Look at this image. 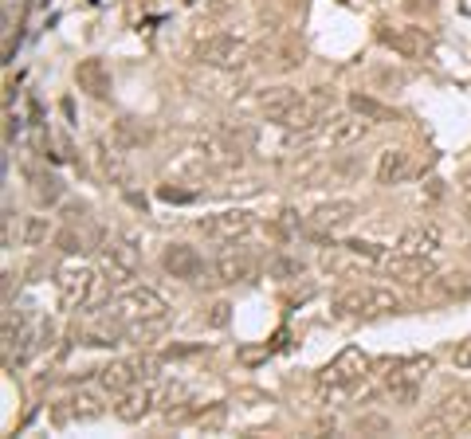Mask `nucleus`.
<instances>
[{"mask_svg": "<svg viewBox=\"0 0 471 439\" xmlns=\"http://www.w3.org/2000/svg\"><path fill=\"white\" fill-rule=\"evenodd\" d=\"M103 314H110L115 322L122 325H134V322H157V318H170V306H165V298L157 295L150 287H130L122 290L118 298H110Z\"/></svg>", "mask_w": 471, "mask_h": 439, "instance_id": "obj_1", "label": "nucleus"}, {"mask_svg": "<svg viewBox=\"0 0 471 439\" xmlns=\"http://www.w3.org/2000/svg\"><path fill=\"white\" fill-rule=\"evenodd\" d=\"M334 310L350 314V318H385V314L405 310V298L392 287H354V290H346V295H338Z\"/></svg>", "mask_w": 471, "mask_h": 439, "instance_id": "obj_2", "label": "nucleus"}, {"mask_svg": "<svg viewBox=\"0 0 471 439\" xmlns=\"http://www.w3.org/2000/svg\"><path fill=\"white\" fill-rule=\"evenodd\" d=\"M369 130V122L362 114H327L319 122V126H307V130H291V142H322V145H334V150H342V145H354L362 142Z\"/></svg>", "mask_w": 471, "mask_h": 439, "instance_id": "obj_3", "label": "nucleus"}, {"mask_svg": "<svg viewBox=\"0 0 471 439\" xmlns=\"http://www.w3.org/2000/svg\"><path fill=\"white\" fill-rule=\"evenodd\" d=\"M432 373V357H409V361H392L389 373H385V392L392 404L401 408H412L420 400V389H424V377Z\"/></svg>", "mask_w": 471, "mask_h": 439, "instance_id": "obj_4", "label": "nucleus"}, {"mask_svg": "<svg viewBox=\"0 0 471 439\" xmlns=\"http://www.w3.org/2000/svg\"><path fill=\"white\" fill-rule=\"evenodd\" d=\"M55 290H60L63 310H87L95 302L98 275L91 271V267H83V263L60 267V275H55Z\"/></svg>", "mask_w": 471, "mask_h": 439, "instance_id": "obj_5", "label": "nucleus"}, {"mask_svg": "<svg viewBox=\"0 0 471 439\" xmlns=\"http://www.w3.org/2000/svg\"><path fill=\"white\" fill-rule=\"evenodd\" d=\"M365 373H369V357L362 353V349L350 345L319 373V385L322 389H354V385H362L365 380Z\"/></svg>", "mask_w": 471, "mask_h": 439, "instance_id": "obj_6", "label": "nucleus"}, {"mask_svg": "<svg viewBox=\"0 0 471 439\" xmlns=\"http://www.w3.org/2000/svg\"><path fill=\"white\" fill-rule=\"evenodd\" d=\"M157 373V361L153 357H130V361H110L106 369H98V385L106 392H126L130 385H142V380H150Z\"/></svg>", "mask_w": 471, "mask_h": 439, "instance_id": "obj_7", "label": "nucleus"}, {"mask_svg": "<svg viewBox=\"0 0 471 439\" xmlns=\"http://www.w3.org/2000/svg\"><path fill=\"white\" fill-rule=\"evenodd\" d=\"M98 259H103V271L110 275V283H118V287L130 283L142 267V255L130 240H103L98 243Z\"/></svg>", "mask_w": 471, "mask_h": 439, "instance_id": "obj_8", "label": "nucleus"}, {"mask_svg": "<svg viewBox=\"0 0 471 439\" xmlns=\"http://www.w3.org/2000/svg\"><path fill=\"white\" fill-rule=\"evenodd\" d=\"M244 59H248V48H244L236 36H228V32H220V36H208V40L197 43V63H205V67L232 71V67H240Z\"/></svg>", "mask_w": 471, "mask_h": 439, "instance_id": "obj_9", "label": "nucleus"}, {"mask_svg": "<svg viewBox=\"0 0 471 439\" xmlns=\"http://www.w3.org/2000/svg\"><path fill=\"white\" fill-rule=\"evenodd\" d=\"M381 271H385L389 279H397V283H429V279H436V263L432 255H412V252H397V255H385L381 259Z\"/></svg>", "mask_w": 471, "mask_h": 439, "instance_id": "obj_10", "label": "nucleus"}, {"mask_svg": "<svg viewBox=\"0 0 471 439\" xmlns=\"http://www.w3.org/2000/svg\"><path fill=\"white\" fill-rule=\"evenodd\" d=\"M255 275V259L248 255V247H224L217 255V263H212V279L217 283H248Z\"/></svg>", "mask_w": 471, "mask_h": 439, "instance_id": "obj_11", "label": "nucleus"}, {"mask_svg": "<svg viewBox=\"0 0 471 439\" xmlns=\"http://www.w3.org/2000/svg\"><path fill=\"white\" fill-rule=\"evenodd\" d=\"M252 212H244V208H228V212H217V216H208V220H200V232L212 235V240H224V243H236L240 235H248L252 232Z\"/></svg>", "mask_w": 471, "mask_h": 439, "instance_id": "obj_12", "label": "nucleus"}, {"mask_svg": "<svg viewBox=\"0 0 471 439\" xmlns=\"http://www.w3.org/2000/svg\"><path fill=\"white\" fill-rule=\"evenodd\" d=\"M162 267L173 279H189V283H200V275H205V259H200V252L197 247H189V243H170L165 247Z\"/></svg>", "mask_w": 471, "mask_h": 439, "instance_id": "obj_13", "label": "nucleus"}, {"mask_svg": "<svg viewBox=\"0 0 471 439\" xmlns=\"http://www.w3.org/2000/svg\"><path fill=\"white\" fill-rule=\"evenodd\" d=\"M381 43H389V48L397 55H405V59H420V55L432 51V36L417 24L397 28V32H381Z\"/></svg>", "mask_w": 471, "mask_h": 439, "instance_id": "obj_14", "label": "nucleus"}, {"mask_svg": "<svg viewBox=\"0 0 471 439\" xmlns=\"http://www.w3.org/2000/svg\"><path fill=\"white\" fill-rule=\"evenodd\" d=\"M467 424H471V392H444L440 404H436V427L456 432V427Z\"/></svg>", "mask_w": 471, "mask_h": 439, "instance_id": "obj_15", "label": "nucleus"}, {"mask_svg": "<svg viewBox=\"0 0 471 439\" xmlns=\"http://www.w3.org/2000/svg\"><path fill=\"white\" fill-rule=\"evenodd\" d=\"M357 212L362 208H357L354 200H327V205H319L310 212V228L314 232H338L346 224H354Z\"/></svg>", "mask_w": 471, "mask_h": 439, "instance_id": "obj_16", "label": "nucleus"}, {"mask_svg": "<svg viewBox=\"0 0 471 439\" xmlns=\"http://www.w3.org/2000/svg\"><path fill=\"white\" fill-rule=\"evenodd\" d=\"M75 83L78 91H87L91 98H106L115 91V78H110V67L103 59H83L75 67Z\"/></svg>", "mask_w": 471, "mask_h": 439, "instance_id": "obj_17", "label": "nucleus"}, {"mask_svg": "<svg viewBox=\"0 0 471 439\" xmlns=\"http://www.w3.org/2000/svg\"><path fill=\"white\" fill-rule=\"evenodd\" d=\"M299 103H302V95L295 91V87H267V91L260 95V114L267 122H283L287 126L291 110H295Z\"/></svg>", "mask_w": 471, "mask_h": 439, "instance_id": "obj_18", "label": "nucleus"}, {"mask_svg": "<svg viewBox=\"0 0 471 439\" xmlns=\"http://www.w3.org/2000/svg\"><path fill=\"white\" fill-rule=\"evenodd\" d=\"M153 408V392L145 389V385H130L126 392H118V404H115V416L122 424H138L145 420Z\"/></svg>", "mask_w": 471, "mask_h": 439, "instance_id": "obj_19", "label": "nucleus"}, {"mask_svg": "<svg viewBox=\"0 0 471 439\" xmlns=\"http://www.w3.org/2000/svg\"><path fill=\"white\" fill-rule=\"evenodd\" d=\"M83 220H71V224H63L60 232H55V247H60L63 255H83V252H91V247H98L103 240H98V232L91 228H78Z\"/></svg>", "mask_w": 471, "mask_h": 439, "instance_id": "obj_20", "label": "nucleus"}, {"mask_svg": "<svg viewBox=\"0 0 471 439\" xmlns=\"http://www.w3.org/2000/svg\"><path fill=\"white\" fill-rule=\"evenodd\" d=\"M444 232L436 228V224H420V228H409L401 235V252H412V255H432L436 247H440Z\"/></svg>", "mask_w": 471, "mask_h": 439, "instance_id": "obj_21", "label": "nucleus"}, {"mask_svg": "<svg viewBox=\"0 0 471 439\" xmlns=\"http://www.w3.org/2000/svg\"><path fill=\"white\" fill-rule=\"evenodd\" d=\"M409 177V153L405 150H385L377 157V185H397Z\"/></svg>", "mask_w": 471, "mask_h": 439, "instance_id": "obj_22", "label": "nucleus"}, {"mask_svg": "<svg viewBox=\"0 0 471 439\" xmlns=\"http://www.w3.org/2000/svg\"><path fill=\"white\" fill-rule=\"evenodd\" d=\"M32 177V197H36V205H43V208H51V205H60L63 200V181L55 173H28Z\"/></svg>", "mask_w": 471, "mask_h": 439, "instance_id": "obj_23", "label": "nucleus"}, {"mask_svg": "<svg viewBox=\"0 0 471 439\" xmlns=\"http://www.w3.org/2000/svg\"><path fill=\"white\" fill-rule=\"evenodd\" d=\"M350 110L362 114L365 122H397V110L377 103V98H369V95H350Z\"/></svg>", "mask_w": 471, "mask_h": 439, "instance_id": "obj_24", "label": "nucleus"}, {"mask_svg": "<svg viewBox=\"0 0 471 439\" xmlns=\"http://www.w3.org/2000/svg\"><path fill=\"white\" fill-rule=\"evenodd\" d=\"M302 271H307V259H299V255L279 252V255L267 259V275L279 279V283H291V279H299Z\"/></svg>", "mask_w": 471, "mask_h": 439, "instance_id": "obj_25", "label": "nucleus"}, {"mask_svg": "<svg viewBox=\"0 0 471 439\" xmlns=\"http://www.w3.org/2000/svg\"><path fill=\"white\" fill-rule=\"evenodd\" d=\"M67 408H71L78 424H87V420H98V416H103V400H98L95 392H75V397H67Z\"/></svg>", "mask_w": 471, "mask_h": 439, "instance_id": "obj_26", "label": "nucleus"}, {"mask_svg": "<svg viewBox=\"0 0 471 439\" xmlns=\"http://www.w3.org/2000/svg\"><path fill=\"white\" fill-rule=\"evenodd\" d=\"M224 424H228V404H212L208 412H200L197 416V427L205 435H220L224 432Z\"/></svg>", "mask_w": 471, "mask_h": 439, "instance_id": "obj_27", "label": "nucleus"}, {"mask_svg": "<svg viewBox=\"0 0 471 439\" xmlns=\"http://www.w3.org/2000/svg\"><path fill=\"white\" fill-rule=\"evenodd\" d=\"M48 216H28L24 220V228H20V243L24 247H40L43 240H48Z\"/></svg>", "mask_w": 471, "mask_h": 439, "instance_id": "obj_28", "label": "nucleus"}, {"mask_svg": "<svg viewBox=\"0 0 471 439\" xmlns=\"http://www.w3.org/2000/svg\"><path fill=\"white\" fill-rule=\"evenodd\" d=\"M346 247H350L354 259H365V263H381L385 259V252L377 243H365V240H346Z\"/></svg>", "mask_w": 471, "mask_h": 439, "instance_id": "obj_29", "label": "nucleus"}, {"mask_svg": "<svg viewBox=\"0 0 471 439\" xmlns=\"http://www.w3.org/2000/svg\"><path fill=\"white\" fill-rule=\"evenodd\" d=\"M389 420H385V416H377V412H369V416H357V432H362V435H369V432H374V435H385L389 432Z\"/></svg>", "mask_w": 471, "mask_h": 439, "instance_id": "obj_30", "label": "nucleus"}, {"mask_svg": "<svg viewBox=\"0 0 471 439\" xmlns=\"http://www.w3.org/2000/svg\"><path fill=\"white\" fill-rule=\"evenodd\" d=\"M118 138L126 145H142V142H150V130H138L134 126V118H122L118 122Z\"/></svg>", "mask_w": 471, "mask_h": 439, "instance_id": "obj_31", "label": "nucleus"}, {"mask_svg": "<svg viewBox=\"0 0 471 439\" xmlns=\"http://www.w3.org/2000/svg\"><path fill=\"white\" fill-rule=\"evenodd\" d=\"M440 290L444 295H471V275H448L440 279Z\"/></svg>", "mask_w": 471, "mask_h": 439, "instance_id": "obj_32", "label": "nucleus"}, {"mask_svg": "<svg viewBox=\"0 0 471 439\" xmlns=\"http://www.w3.org/2000/svg\"><path fill=\"white\" fill-rule=\"evenodd\" d=\"M157 197H162L165 205H193V193H189V188H173V185H162Z\"/></svg>", "mask_w": 471, "mask_h": 439, "instance_id": "obj_33", "label": "nucleus"}, {"mask_svg": "<svg viewBox=\"0 0 471 439\" xmlns=\"http://www.w3.org/2000/svg\"><path fill=\"white\" fill-rule=\"evenodd\" d=\"M228 302H212V306H208V325H212V330H220V325H228Z\"/></svg>", "mask_w": 471, "mask_h": 439, "instance_id": "obj_34", "label": "nucleus"}, {"mask_svg": "<svg viewBox=\"0 0 471 439\" xmlns=\"http://www.w3.org/2000/svg\"><path fill=\"white\" fill-rule=\"evenodd\" d=\"M452 365L459 369V373H471V337H467V342L452 353Z\"/></svg>", "mask_w": 471, "mask_h": 439, "instance_id": "obj_35", "label": "nucleus"}, {"mask_svg": "<svg viewBox=\"0 0 471 439\" xmlns=\"http://www.w3.org/2000/svg\"><path fill=\"white\" fill-rule=\"evenodd\" d=\"M456 193H459V197H464V200H467V205H471V169H467V173H464V177H459V185H456Z\"/></svg>", "mask_w": 471, "mask_h": 439, "instance_id": "obj_36", "label": "nucleus"}]
</instances>
